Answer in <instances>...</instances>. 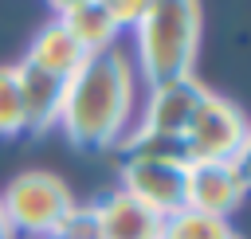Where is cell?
Wrapping results in <instances>:
<instances>
[{
	"label": "cell",
	"mask_w": 251,
	"mask_h": 239,
	"mask_svg": "<svg viewBox=\"0 0 251 239\" xmlns=\"http://www.w3.org/2000/svg\"><path fill=\"white\" fill-rule=\"evenodd\" d=\"M102 8H106V16L126 31V27H133L137 20H141V12L149 8V0H98Z\"/></svg>",
	"instance_id": "9a60e30c"
},
{
	"label": "cell",
	"mask_w": 251,
	"mask_h": 239,
	"mask_svg": "<svg viewBox=\"0 0 251 239\" xmlns=\"http://www.w3.org/2000/svg\"><path fill=\"white\" fill-rule=\"evenodd\" d=\"M20 133H27V125H24L16 63H0V137H20Z\"/></svg>",
	"instance_id": "4fadbf2b"
},
{
	"label": "cell",
	"mask_w": 251,
	"mask_h": 239,
	"mask_svg": "<svg viewBox=\"0 0 251 239\" xmlns=\"http://www.w3.org/2000/svg\"><path fill=\"white\" fill-rule=\"evenodd\" d=\"M235 231L227 227V219H216V215H204V212H192V208H180L173 215H165L161 223V239H231Z\"/></svg>",
	"instance_id": "7c38bea8"
},
{
	"label": "cell",
	"mask_w": 251,
	"mask_h": 239,
	"mask_svg": "<svg viewBox=\"0 0 251 239\" xmlns=\"http://www.w3.org/2000/svg\"><path fill=\"white\" fill-rule=\"evenodd\" d=\"M247 129H251L247 114L231 98H220L216 90H208L192 125L180 137V153L184 161H235Z\"/></svg>",
	"instance_id": "8992f818"
},
{
	"label": "cell",
	"mask_w": 251,
	"mask_h": 239,
	"mask_svg": "<svg viewBox=\"0 0 251 239\" xmlns=\"http://www.w3.org/2000/svg\"><path fill=\"white\" fill-rule=\"evenodd\" d=\"M0 239H16L12 227H8V215H4V204H0Z\"/></svg>",
	"instance_id": "ac0fdd59"
},
{
	"label": "cell",
	"mask_w": 251,
	"mask_h": 239,
	"mask_svg": "<svg viewBox=\"0 0 251 239\" xmlns=\"http://www.w3.org/2000/svg\"><path fill=\"white\" fill-rule=\"evenodd\" d=\"M90 212H94V239H161L165 219L122 188L106 192L98 204H90Z\"/></svg>",
	"instance_id": "9c48e42d"
},
{
	"label": "cell",
	"mask_w": 251,
	"mask_h": 239,
	"mask_svg": "<svg viewBox=\"0 0 251 239\" xmlns=\"http://www.w3.org/2000/svg\"><path fill=\"white\" fill-rule=\"evenodd\" d=\"M0 204L16 239H55L59 223L75 208V196L63 184V176L47 168H27L8 180V188L0 192Z\"/></svg>",
	"instance_id": "277c9868"
},
{
	"label": "cell",
	"mask_w": 251,
	"mask_h": 239,
	"mask_svg": "<svg viewBox=\"0 0 251 239\" xmlns=\"http://www.w3.org/2000/svg\"><path fill=\"white\" fill-rule=\"evenodd\" d=\"M16 78H20V102H24V125L31 133H51L59 129V114H63V94H67V78L35 67L31 59L16 63Z\"/></svg>",
	"instance_id": "ba28073f"
},
{
	"label": "cell",
	"mask_w": 251,
	"mask_h": 239,
	"mask_svg": "<svg viewBox=\"0 0 251 239\" xmlns=\"http://www.w3.org/2000/svg\"><path fill=\"white\" fill-rule=\"evenodd\" d=\"M55 239H94V212H90V204H75L67 212V219L59 223Z\"/></svg>",
	"instance_id": "5bb4252c"
},
{
	"label": "cell",
	"mask_w": 251,
	"mask_h": 239,
	"mask_svg": "<svg viewBox=\"0 0 251 239\" xmlns=\"http://www.w3.org/2000/svg\"><path fill=\"white\" fill-rule=\"evenodd\" d=\"M118 180L122 192H129L137 204H145L165 219L184 208L188 161L176 149H129L118 165Z\"/></svg>",
	"instance_id": "5b68a950"
},
{
	"label": "cell",
	"mask_w": 251,
	"mask_h": 239,
	"mask_svg": "<svg viewBox=\"0 0 251 239\" xmlns=\"http://www.w3.org/2000/svg\"><path fill=\"white\" fill-rule=\"evenodd\" d=\"M24 59H31L35 67H43V71H51V74H59V78H71L90 55H86V47L71 35V27L55 16L51 24H43V27L35 31V39H31V47H27Z\"/></svg>",
	"instance_id": "30bf717a"
},
{
	"label": "cell",
	"mask_w": 251,
	"mask_h": 239,
	"mask_svg": "<svg viewBox=\"0 0 251 239\" xmlns=\"http://www.w3.org/2000/svg\"><path fill=\"white\" fill-rule=\"evenodd\" d=\"M200 51V0H149L133 24V71L153 86L184 78Z\"/></svg>",
	"instance_id": "7a4b0ae2"
},
{
	"label": "cell",
	"mask_w": 251,
	"mask_h": 239,
	"mask_svg": "<svg viewBox=\"0 0 251 239\" xmlns=\"http://www.w3.org/2000/svg\"><path fill=\"white\" fill-rule=\"evenodd\" d=\"M133 110H137V71L114 47V51L90 55L67 78L59 129L78 149H90V153L114 149L133 125Z\"/></svg>",
	"instance_id": "6da1fadb"
},
{
	"label": "cell",
	"mask_w": 251,
	"mask_h": 239,
	"mask_svg": "<svg viewBox=\"0 0 251 239\" xmlns=\"http://www.w3.org/2000/svg\"><path fill=\"white\" fill-rule=\"evenodd\" d=\"M247 196V184L239 180L231 161H188L184 180V208L227 219Z\"/></svg>",
	"instance_id": "52a82bcc"
},
{
	"label": "cell",
	"mask_w": 251,
	"mask_h": 239,
	"mask_svg": "<svg viewBox=\"0 0 251 239\" xmlns=\"http://www.w3.org/2000/svg\"><path fill=\"white\" fill-rule=\"evenodd\" d=\"M231 239H239V235H231Z\"/></svg>",
	"instance_id": "d6986e66"
},
{
	"label": "cell",
	"mask_w": 251,
	"mask_h": 239,
	"mask_svg": "<svg viewBox=\"0 0 251 239\" xmlns=\"http://www.w3.org/2000/svg\"><path fill=\"white\" fill-rule=\"evenodd\" d=\"M67 27H71V35L86 47V55H102V51H114L118 47V35H122V27L106 16V8L98 4V0H86V4H78V8H71L67 16H59Z\"/></svg>",
	"instance_id": "8fae6325"
},
{
	"label": "cell",
	"mask_w": 251,
	"mask_h": 239,
	"mask_svg": "<svg viewBox=\"0 0 251 239\" xmlns=\"http://www.w3.org/2000/svg\"><path fill=\"white\" fill-rule=\"evenodd\" d=\"M235 172H239V180L247 184V192H251V129H247V137H243V145H239V153H235Z\"/></svg>",
	"instance_id": "2e32d148"
},
{
	"label": "cell",
	"mask_w": 251,
	"mask_h": 239,
	"mask_svg": "<svg viewBox=\"0 0 251 239\" xmlns=\"http://www.w3.org/2000/svg\"><path fill=\"white\" fill-rule=\"evenodd\" d=\"M204 98H208V86L196 74L153 82L145 90V98L137 102V121L126 129L122 149L126 153L129 149H176L180 153V137L192 125V118H196Z\"/></svg>",
	"instance_id": "3957f363"
},
{
	"label": "cell",
	"mask_w": 251,
	"mask_h": 239,
	"mask_svg": "<svg viewBox=\"0 0 251 239\" xmlns=\"http://www.w3.org/2000/svg\"><path fill=\"white\" fill-rule=\"evenodd\" d=\"M78 4H86V0H47V8H55V16H67V12L78 8Z\"/></svg>",
	"instance_id": "e0dca14e"
}]
</instances>
